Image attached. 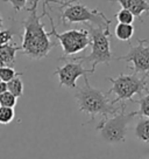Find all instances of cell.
Masks as SVG:
<instances>
[{
    "instance_id": "1",
    "label": "cell",
    "mask_w": 149,
    "mask_h": 159,
    "mask_svg": "<svg viewBox=\"0 0 149 159\" xmlns=\"http://www.w3.org/2000/svg\"><path fill=\"white\" fill-rule=\"evenodd\" d=\"M41 0H34L27 11L29 15L26 18L21 25L23 27L21 53L28 56L30 60L45 59L50 50L57 46L56 42L51 41L50 33L45 28V24L41 19L45 15L37 14V6Z\"/></svg>"
},
{
    "instance_id": "2",
    "label": "cell",
    "mask_w": 149,
    "mask_h": 159,
    "mask_svg": "<svg viewBox=\"0 0 149 159\" xmlns=\"http://www.w3.org/2000/svg\"><path fill=\"white\" fill-rule=\"evenodd\" d=\"M83 77H84V87H82L76 91L74 98L77 101L79 111L91 116L90 122L93 120L98 115L109 117L118 114L119 110L125 108L124 104H121L120 107L113 104L112 101L109 99V95L104 94L101 90L90 84L87 79L89 76H83Z\"/></svg>"
},
{
    "instance_id": "3",
    "label": "cell",
    "mask_w": 149,
    "mask_h": 159,
    "mask_svg": "<svg viewBox=\"0 0 149 159\" xmlns=\"http://www.w3.org/2000/svg\"><path fill=\"white\" fill-rule=\"evenodd\" d=\"M43 15H47L49 18L50 25H51V30L49 33L50 35L55 36L60 41V45L63 49V55L60 57V60H64L68 56H74L78 54L79 52L85 50L91 43V38L87 30L80 28V30H70L63 33H58L56 30V26L54 24V20L51 18L50 13L47 11V4L43 2Z\"/></svg>"
},
{
    "instance_id": "4",
    "label": "cell",
    "mask_w": 149,
    "mask_h": 159,
    "mask_svg": "<svg viewBox=\"0 0 149 159\" xmlns=\"http://www.w3.org/2000/svg\"><path fill=\"white\" fill-rule=\"evenodd\" d=\"M87 32L91 38V53L87 56L74 57L82 63H91L92 68L96 69V66L100 63H109L113 59V54L111 50V32L109 30L95 27L89 25Z\"/></svg>"
},
{
    "instance_id": "5",
    "label": "cell",
    "mask_w": 149,
    "mask_h": 159,
    "mask_svg": "<svg viewBox=\"0 0 149 159\" xmlns=\"http://www.w3.org/2000/svg\"><path fill=\"white\" fill-rule=\"evenodd\" d=\"M148 77L149 73L144 74L142 77H139L138 74L134 73L132 75L120 74L117 79L109 77L107 80L112 83V88L106 94L109 95L111 93H113L115 95V98L112 101L113 104L119 103L120 101H134L133 96H142L143 91H147Z\"/></svg>"
},
{
    "instance_id": "6",
    "label": "cell",
    "mask_w": 149,
    "mask_h": 159,
    "mask_svg": "<svg viewBox=\"0 0 149 159\" xmlns=\"http://www.w3.org/2000/svg\"><path fill=\"white\" fill-rule=\"evenodd\" d=\"M62 11L61 21L63 25L66 24H79L87 22L89 25L95 27H100L105 30H109L111 20L106 18V15L98 10H91L82 4H68Z\"/></svg>"
},
{
    "instance_id": "7",
    "label": "cell",
    "mask_w": 149,
    "mask_h": 159,
    "mask_svg": "<svg viewBox=\"0 0 149 159\" xmlns=\"http://www.w3.org/2000/svg\"><path fill=\"white\" fill-rule=\"evenodd\" d=\"M136 115V111L130 114L125 112V108L120 110V114H115L112 117H104L97 125L96 130L99 131L101 137L109 144L124 143L127 136V129L130 119Z\"/></svg>"
},
{
    "instance_id": "8",
    "label": "cell",
    "mask_w": 149,
    "mask_h": 159,
    "mask_svg": "<svg viewBox=\"0 0 149 159\" xmlns=\"http://www.w3.org/2000/svg\"><path fill=\"white\" fill-rule=\"evenodd\" d=\"M129 43V52L124 56H120L117 60L126 61L127 63H132L128 66L129 69L133 70L134 74L149 73V42L148 40L139 39L138 45L133 46Z\"/></svg>"
},
{
    "instance_id": "9",
    "label": "cell",
    "mask_w": 149,
    "mask_h": 159,
    "mask_svg": "<svg viewBox=\"0 0 149 159\" xmlns=\"http://www.w3.org/2000/svg\"><path fill=\"white\" fill-rule=\"evenodd\" d=\"M72 61L66 62L64 66L58 67L54 71V75L58 76V83L60 87H66L70 89L76 88V81L80 76H89L96 71L95 68L86 69L82 66V62L74 59H71Z\"/></svg>"
},
{
    "instance_id": "10",
    "label": "cell",
    "mask_w": 149,
    "mask_h": 159,
    "mask_svg": "<svg viewBox=\"0 0 149 159\" xmlns=\"http://www.w3.org/2000/svg\"><path fill=\"white\" fill-rule=\"evenodd\" d=\"M112 2H118L122 8L132 12L135 18L141 20V15L147 13L149 15V4L147 0H109Z\"/></svg>"
},
{
    "instance_id": "11",
    "label": "cell",
    "mask_w": 149,
    "mask_h": 159,
    "mask_svg": "<svg viewBox=\"0 0 149 159\" xmlns=\"http://www.w3.org/2000/svg\"><path fill=\"white\" fill-rule=\"evenodd\" d=\"M21 47L15 43L7 42L0 47V67H13L15 65L16 53L20 52Z\"/></svg>"
},
{
    "instance_id": "12",
    "label": "cell",
    "mask_w": 149,
    "mask_h": 159,
    "mask_svg": "<svg viewBox=\"0 0 149 159\" xmlns=\"http://www.w3.org/2000/svg\"><path fill=\"white\" fill-rule=\"evenodd\" d=\"M135 137L143 142V143H149V118L143 117L138 122L135 126Z\"/></svg>"
},
{
    "instance_id": "13",
    "label": "cell",
    "mask_w": 149,
    "mask_h": 159,
    "mask_svg": "<svg viewBox=\"0 0 149 159\" xmlns=\"http://www.w3.org/2000/svg\"><path fill=\"white\" fill-rule=\"evenodd\" d=\"M114 34L117 39L120 41H127L133 38L134 35V26L133 25H127V24H118L115 26Z\"/></svg>"
},
{
    "instance_id": "14",
    "label": "cell",
    "mask_w": 149,
    "mask_h": 159,
    "mask_svg": "<svg viewBox=\"0 0 149 159\" xmlns=\"http://www.w3.org/2000/svg\"><path fill=\"white\" fill-rule=\"evenodd\" d=\"M23 88H25L23 82L21 81L20 77H15V79L11 80L10 82H7V90L18 98L23 95Z\"/></svg>"
},
{
    "instance_id": "15",
    "label": "cell",
    "mask_w": 149,
    "mask_h": 159,
    "mask_svg": "<svg viewBox=\"0 0 149 159\" xmlns=\"http://www.w3.org/2000/svg\"><path fill=\"white\" fill-rule=\"evenodd\" d=\"M22 75H23V73L15 71V69H13V67H0V79L6 83L10 82L11 80L22 76Z\"/></svg>"
},
{
    "instance_id": "16",
    "label": "cell",
    "mask_w": 149,
    "mask_h": 159,
    "mask_svg": "<svg viewBox=\"0 0 149 159\" xmlns=\"http://www.w3.org/2000/svg\"><path fill=\"white\" fill-rule=\"evenodd\" d=\"M134 102L139 103L140 105V109L139 111H136V115L149 118V93H147L146 95H142L141 98L135 99Z\"/></svg>"
},
{
    "instance_id": "17",
    "label": "cell",
    "mask_w": 149,
    "mask_h": 159,
    "mask_svg": "<svg viewBox=\"0 0 149 159\" xmlns=\"http://www.w3.org/2000/svg\"><path fill=\"white\" fill-rule=\"evenodd\" d=\"M15 117V112L13 108L8 107H0V124L6 125L11 123Z\"/></svg>"
},
{
    "instance_id": "18",
    "label": "cell",
    "mask_w": 149,
    "mask_h": 159,
    "mask_svg": "<svg viewBox=\"0 0 149 159\" xmlns=\"http://www.w3.org/2000/svg\"><path fill=\"white\" fill-rule=\"evenodd\" d=\"M115 18L119 21V24H127V25H133L135 16L133 15L132 12H129L126 8H121V10L115 14Z\"/></svg>"
},
{
    "instance_id": "19",
    "label": "cell",
    "mask_w": 149,
    "mask_h": 159,
    "mask_svg": "<svg viewBox=\"0 0 149 159\" xmlns=\"http://www.w3.org/2000/svg\"><path fill=\"white\" fill-rule=\"evenodd\" d=\"M18 102V97H15L13 94H11L7 90L4 94H0V105L1 107H8V108H14Z\"/></svg>"
},
{
    "instance_id": "20",
    "label": "cell",
    "mask_w": 149,
    "mask_h": 159,
    "mask_svg": "<svg viewBox=\"0 0 149 159\" xmlns=\"http://www.w3.org/2000/svg\"><path fill=\"white\" fill-rule=\"evenodd\" d=\"M14 35H16V33L11 30H0V47L6 45L7 42H10L11 40L13 39Z\"/></svg>"
},
{
    "instance_id": "21",
    "label": "cell",
    "mask_w": 149,
    "mask_h": 159,
    "mask_svg": "<svg viewBox=\"0 0 149 159\" xmlns=\"http://www.w3.org/2000/svg\"><path fill=\"white\" fill-rule=\"evenodd\" d=\"M4 1L8 2L13 7V10L15 12H20L21 10L26 8V5H27V1L28 0H4Z\"/></svg>"
},
{
    "instance_id": "22",
    "label": "cell",
    "mask_w": 149,
    "mask_h": 159,
    "mask_svg": "<svg viewBox=\"0 0 149 159\" xmlns=\"http://www.w3.org/2000/svg\"><path fill=\"white\" fill-rule=\"evenodd\" d=\"M45 2H56V4H61V6H65L68 4H72L77 0H43Z\"/></svg>"
},
{
    "instance_id": "23",
    "label": "cell",
    "mask_w": 149,
    "mask_h": 159,
    "mask_svg": "<svg viewBox=\"0 0 149 159\" xmlns=\"http://www.w3.org/2000/svg\"><path fill=\"white\" fill-rule=\"evenodd\" d=\"M5 91H7V83L1 81L0 82V94H4Z\"/></svg>"
},
{
    "instance_id": "24",
    "label": "cell",
    "mask_w": 149,
    "mask_h": 159,
    "mask_svg": "<svg viewBox=\"0 0 149 159\" xmlns=\"http://www.w3.org/2000/svg\"><path fill=\"white\" fill-rule=\"evenodd\" d=\"M2 27H4V19H2V16L0 14V30H2Z\"/></svg>"
},
{
    "instance_id": "25",
    "label": "cell",
    "mask_w": 149,
    "mask_h": 159,
    "mask_svg": "<svg viewBox=\"0 0 149 159\" xmlns=\"http://www.w3.org/2000/svg\"><path fill=\"white\" fill-rule=\"evenodd\" d=\"M0 82H1V79H0Z\"/></svg>"
},
{
    "instance_id": "26",
    "label": "cell",
    "mask_w": 149,
    "mask_h": 159,
    "mask_svg": "<svg viewBox=\"0 0 149 159\" xmlns=\"http://www.w3.org/2000/svg\"><path fill=\"white\" fill-rule=\"evenodd\" d=\"M0 107H1V105H0Z\"/></svg>"
}]
</instances>
